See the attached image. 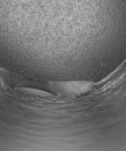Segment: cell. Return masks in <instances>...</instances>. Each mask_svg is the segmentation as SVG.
Returning <instances> with one entry per match:
<instances>
[{
    "mask_svg": "<svg viewBox=\"0 0 126 151\" xmlns=\"http://www.w3.org/2000/svg\"><path fill=\"white\" fill-rule=\"evenodd\" d=\"M52 89L66 96L74 97L82 95L91 91L93 83L90 82L73 81L50 83Z\"/></svg>",
    "mask_w": 126,
    "mask_h": 151,
    "instance_id": "obj_1",
    "label": "cell"
}]
</instances>
